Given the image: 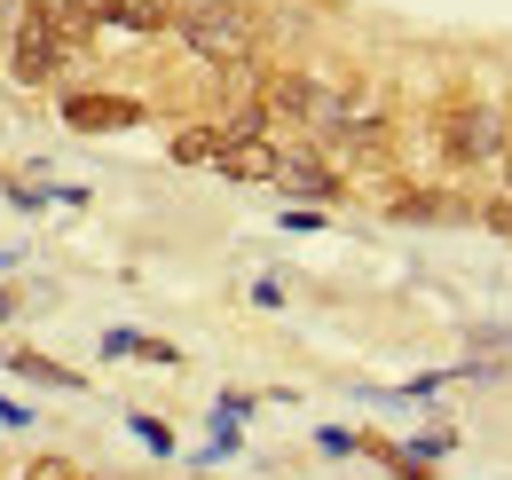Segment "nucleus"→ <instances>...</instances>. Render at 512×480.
<instances>
[{"instance_id":"18","label":"nucleus","mask_w":512,"mask_h":480,"mask_svg":"<svg viewBox=\"0 0 512 480\" xmlns=\"http://www.w3.org/2000/svg\"><path fill=\"white\" fill-rule=\"evenodd\" d=\"M481 221H489V229H512V197H489V205H481Z\"/></svg>"},{"instance_id":"21","label":"nucleus","mask_w":512,"mask_h":480,"mask_svg":"<svg viewBox=\"0 0 512 480\" xmlns=\"http://www.w3.org/2000/svg\"><path fill=\"white\" fill-rule=\"evenodd\" d=\"M0 425H32V410L24 402H0Z\"/></svg>"},{"instance_id":"3","label":"nucleus","mask_w":512,"mask_h":480,"mask_svg":"<svg viewBox=\"0 0 512 480\" xmlns=\"http://www.w3.org/2000/svg\"><path fill=\"white\" fill-rule=\"evenodd\" d=\"M8 79L16 87H56L64 79V63H71V40H64V24L48 16V0H16V32H8Z\"/></svg>"},{"instance_id":"6","label":"nucleus","mask_w":512,"mask_h":480,"mask_svg":"<svg viewBox=\"0 0 512 480\" xmlns=\"http://www.w3.org/2000/svg\"><path fill=\"white\" fill-rule=\"evenodd\" d=\"M134 119H142L134 95H87V87L64 95V126H79V134H111V126H134Z\"/></svg>"},{"instance_id":"1","label":"nucleus","mask_w":512,"mask_h":480,"mask_svg":"<svg viewBox=\"0 0 512 480\" xmlns=\"http://www.w3.org/2000/svg\"><path fill=\"white\" fill-rule=\"evenodd\" d=\"M174 40L197 63H213V71H237V63H260V16L245 0H182L174 8Z\"/></svg>"},{"instance_id":"19","label":"nucleus","mask_w":512,"mask_h":480,"mask_svg":"<svg viewBox=\"0 0 512 480\" xmlns=\"http://www.w3.org/2000/svg\"><path fill=\"white\" fill-rule=\"evenodd\" d=\"M32 480H71V465H56V457H40V465H32Z\"/></svg>"},{"instance_id":"16","label":"nucleus","mask_w":512,"mask_h":480,"mask_svg":"<svg viewBox=\"0 0 512 480\" xmlns=\"http://www.w3.org/2000/svg\"><path fill=\"white\" fill-rule=\"evenodd\" d=\"M316 441H323V449H331V457H347V449H363V441H355V433H347V425H323Z\"/></svg>"},{"instance_id":"15","label":"nucleus","mask_w":512,"mask_h":480,"mask_svg":"<svg viewBox=\"0 0 512 480\" xmlns=\"http://www.w3.org/2000/svg\"><path fill=\"white\" fill-rule=\"evenodd\" d=\"M127 425H134V441H142L150 457H174V433H166L158 418H127Z\"/></svg>"},{"instance_id":"14","label":"nucleus","mask_w":512,"mask_h":480,"mask_svg":"<svg viewBox=\"0 0 512 480\" xmlns=\"http://www.w3.org/2000/svg\"><path fill=\"white\" fill-rule=\"evenodd\" d=\"M449 449H457V433H449V425H442V433H418V441H410V457H418V465H442Z\"/></svg>"},{"instance_id":"5","label":"nucleus","mask_w":512,"mask_h":480,"mask_svg":"<svg viewBox=\"0 0 512 480\" xmlns=\"http://www.w3.org/2000/svg\"><path fill=\"white\" fill-rule=\"evenodd\" d=\"M276 189L292 197V205H339L347 197V181H339V158L331 150H276Z\"/></svg>"},{"instance_id":"9","label":"nucleus","mask_w":512,"mask_h":480,"mask_svg":"<svg viewBox=\"0 0 512 480\" xmlns=\"http://www.w3.org/2000/svg\"><path fill=\"white\" fill-rule=\"evenodd\" d=\"M213 166L229 181H276V142H221Z\"/></svg>"},{"instance_id":"8","label":"nucleus","mask_w":512,"mask_h":480,"mask_svg":"<svg viewBox=\"0 0 512 480\" xmlns=\"http://www.w3.org/2000/svg\"><path fill=\"white\" fill-rule=\"evenodd\" d=\"M0 370H16V378H32V386H64V394H87V378L64 370L56 355H32V347H0Z\"/></svg>"},{"instance_id":"10","label":"nucleus","mask_w":512,"mask_h":480,"mask_svg":"<svg viewBox=\"0 0 512 480\" xmlns=\"http://www.w3.org/2000/svg\"><path fill=\"white\" fill-rule=\"evenodd\" d=\"M174 166H213L221 158V126H174Z\"/></svg>"},{"instance_id":"4","label":"nucleus","mask_w":512,"mask_h":480,"mask_svg":"<svg viewBox=\"0 0 512 480\" xmlns=\"http://www.w3.org/2000/svg\"><path fill=\"white\" fill-rule=\"evenodd\" d=\"M434 134H442V150L457 158V166H505V158H512L505 103H449Z\"/></svg>"},{"instance_id":"12","label":"nucleus","mask_w":512,"mask_h":480,"mask_svg":"<svg viewBox=\"0 0 512 480\" xmlns=\"http://www.w3.org/2000/svg\"><path fill=\"white\" fill-rule=\"evenodd\" d=\"M48 16L64 24V40L79 48L87 32H103V0H48Z\"/></svg>"},{"instance_id":"2","label":"nucleus","mask_w":512,"mask_h":480,"mask_svg":"<svg viewBox=\"0 0 512 480\" xmlns=\"http://www.w3.org/2000/svg\"><path fill=\"white\" fill-rule=\"evenodd\" d=\"M260 111H268V126H308L316 142H331V134H339V119H347V79L268 71V79H260Z\"/></svg>"},{"instance_id":"13","label":"nucleus","mask_w":512,"mask_h":480,"mask_svg":"<svg viewBox=\"0 0 512 480\" xmlns=\"http://www.w3.org/2000/svg\"><path fill=\"white\" fill-rule=\"evenodd\" d=\"M103 355H111V362H127V355H142V362H182L166 339H142V331H103Z\"/></svg>"},{"instance_id":"7","label":"nucleus","mask_w":512,"mask_h":480,"mask_svg":"<svg viewBox=\"0 0 512 480\" xmlns=\"http://www.w3.org/2000/svg\"><path fill=\"white\" fill-rule=\"evenodd\" d=\"M174 8H182V0H103V32H127V40L174 32Z\"/></svg>"},{"instance_id":"11","label":"nucleus","mask_w":512,"mask_h":480,"mask_svg":"<svg viewBox=\"0 0 512 480\" xmlns=\"http://www.w3.org/2000/svg\"><path fill=\"white\" fill-rule=\"evenodd\" d=\"M465 213V197H434V189H418V197H394V221H457Z\"/></svg>"},{"instance_id":"20","label":"nucleus","mask_w":512,"mask_h":480,"mask_svg":"<svg viewBox=\"0 0 512 480\" xmlns=\"http://www.w3.org/2000/svg\"><path fill=\"white\" fill-rule=\"evenodd\" d=\"M8 32H16V0H0V56H8Z\"/></svg>"},{"instance_id":"22","label":"nucleus","mask_w":512,"mask_h":480,"mask_svg":"<svg viewBox=\"0 0 512 480\" xmlns=\"http://www.w3.org/2000/svg\"><path fill=\"white\" fill-rule=\"evenodd\" d=\"M71 480H79V473H71Z\"/></svg>"},{"instance_id":"17","label":"nucleus","mask_w":512,"mask_h":480,"mask_svg":"<svg viewBox=\"0 0 512 480\" xmlns=\"http://www.w3.org/2000/svg\"><path fill=\"white\" fill-rule=\"evenodd\" d=\"M284 229H292V237H308V229H323V213H316V205H292V213H284Z\"/></svg>"}]
</instances>
